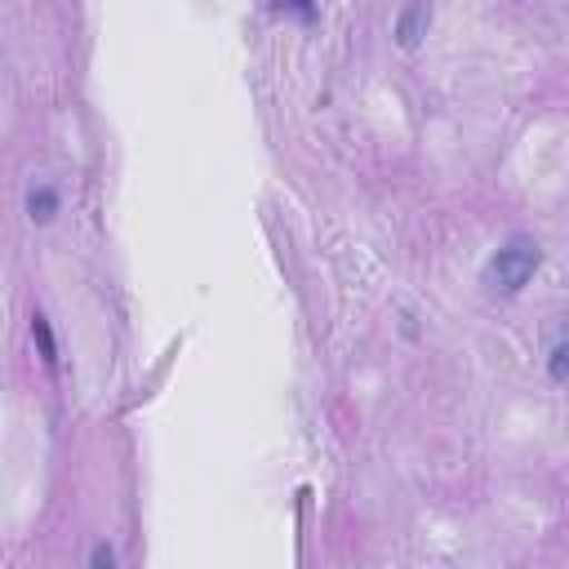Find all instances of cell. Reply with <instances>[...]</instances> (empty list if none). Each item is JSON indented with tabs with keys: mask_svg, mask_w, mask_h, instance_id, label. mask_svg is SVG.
I'll list each match as a JSON object with an SVG mask.
<instances>
[{
	"mask_svg": "<svg viewBox=\"0 0 569 569\" xmlns=\"http://www.w3.org/2000/svg\"><path fill=\"white\" fill-rule=\"evenodd\" d=\"M431 27V0H405V9L396 13V40L400 49H418L422 36Z\"/></svg>",
	"mask_w": 569,
	"mask_h": 569,
	"instance_id": "cell-2",
	"label": "cell"
},
{
	"mask_svg": "<svg viewBox=\"0 0 569 569\" xmlns=\"http://www.w3.org/2000/svg\"><path fill=\"white\" fill-rule=\"evenodd\" d=\"M547 373H551L556 382H569V338H560V342L551 347V356H547Z\"/></svg>",
	"mask_w": 569,
	"mask_h": 569,
	"instance_id": "cell-5",
	"label": "cell"
},
{
	"mask_svg": "<svg viewBox=\"0 0 569 569\" xmlns=\"http://www.w3.org/2000/svg\"><path fill=\"white\" fill-rule=\"evenodd\" d=\"M280 9H289L298 22H316V0H276Z\"/></svg>",
	"mask_w": 569,
	"mask_h": 569,
	"instance_id": "cell-6",
	"label": "cell"
},
{
	"mask_svg": "<svg viewBox=\"0 0 569 569\" xmlns=\"http://www.w3.org/2000/svg\"><path fill=\"white\" fill-rule=\"evenodd\" d=\"M89 565H98V569H102V565H107V569H111V565H116V551H111V547H107V542H98V547H93V551H89Z\"/></svg>",
	"mask_w": 569,
	"mask_h": 569,
	"instance_id": "cell-7",
	"label": "cell"
},
{
	"mask_svg": "<svg viewBox=\"0 0 569 569\" xmlns=\"http://www.w3.org/2000/svg\"><path fill=\"white\" fill-rule=\"evenodd\" d=\"M58 213V191L53 187H31V196H27V218L31 222H49Z\"/></svg>",
	"mask_w": 569,
	"mask_h": 569,
	"instance_id": "cell-3",
	"label": "cell"
},
{
	"mask_svg": "<svg viewBox=\"0 0 569 569\" xmlns=\"http://www.w3.org/2000/svg\"><path fill=\"white\" fill-rule=\"evenodd\" d=\"M538 267H542L538 240H533V236H511V240H502V244L489 253V262H485V271H480V284H485L489 293H498V298H516V293L533 280Z\"/></svg>",
	"mask_w": 569,
	"mask_h": 569,
	"instance_id": "cell-1",
	"label": "cell"
},
{
	"mask_svg": "<svg viewBox=\"0 0 569 569\" xmlns=\"http://www.w3.org/2000/svg\"><path fill=\"white\" fill-rule=\"evenodd\" d=\"M31 338L40 342V360L53 369V360H58V347H53V329H49V320H44L40 311H31Z\"/></svg>",
	"mask_w": 569,
	"mask_h": 569,
	"instance_id": "cell-4",
	"label": "cell"
}]
</instances>
